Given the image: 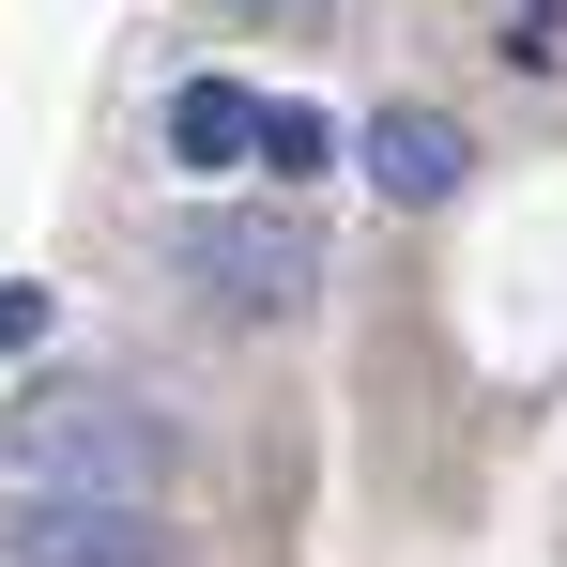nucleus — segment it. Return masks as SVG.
<instances>
[{
  "mask_svg": "<svg viewBox=\"0 0 567 567\" xmlns=\"http://www.w3.org/2000/svg\"><path fill=\"white\" fill-rule=\"evenodd\" d=\"M169 169H261V93L246 78H185L169 93Z\"/></svg>",
  "mask_w": 567,
  "mask_h": 567,
  "instance_id": "obj_5",
  "label": "nucleus"
},
{
  "mask_svg": "<svg viewBox=\"0 0 567 567\" xmlns=\"http://www.w3.org/2000/svg\"><path fill=\"white\" fill-rule=\"evenodd\" d=\"M506 62H522V78H567V0H522V16H506Z\"/></svg>",
  "mask_w": 567,
  "mask_h": 567,
  "instance_id": "obj_7",
  "label": "nucleus"
},
{
  "mask_svg": "<svg viewBox=\"0 0 567 567\" xmlns=\"http://www.w3.org/2000/svg\"><path fill=\"white\" fill-rule=\"evenodd\" d=\"M369 185L399 199V215H430V199H461V169H475V138L445 123V107H369Z\"/></svg>",
  "mask_w": 567,
  "mask_h": 567,
  "instance_id": "obj_4",
  "label": "nucleus"
},
{
  "mask_svg": "<svg viewBox=\"0 0 567 567\" xmlns=\"http://www.w3.org/2000/svg\"><path fill=\"white\" fill-rule=\"evenodd\" d=\"M322 154H338V123H322V107H261V169H277V185H307V169H322Z\"/></svg>",
  "mask_w": 567,
  "mask_h": 567,
  "instance_id": "obj_6",
  "label": "nucleus"
},
{
  "mask_svg": "<svg viewBox=\"0 0 567 567\" xmlns=\"http://www.w3.org/2000/svg\"><path fill=\"white\" fill-rule=\"evenodd\" d=\"M169 277L230 322H291L322 291V230L291 199H199V215H169Z\"/></svg>",
  "mask_w": 567,
  "mask_h": 567,
  "instance_id": "obj_2",
  "label": "nucleus"
},
{
  "mask_svg": "<svg viewBox=\"0 0 567 567\" xmlns=\"http://www.w3.org/2000/svg\"><path fill=\"white\" fill-rule=\"evenodd\" d=\"M47 322H62V291H47V277H0V353H47Z\"/></svg>",
  "mask_w": 567,
  "mask_h": 567,
  "instance_id": "obj_8",
  "label": "nucleus"
},
{
  "mask_svg": "<svg viewBox=\"0 0 567 567\" xmlns=\"http://www.w3.org/2000/svg\"><path fill=\"white\" fill-rule=\"evenodd\" d=\"M0 567H185V537L123 491H0Z\"/></svg>",
  "mask_w": 567,
  "mask_h": 567,
  "instance_id": "obj_3",
  "label": "nucleus"
},
{
  "mask_svg": "<svg viewBox=\"0 0 567 567\" xmlns=\"http://www.w3.org/2000/svg\"><path fill=\"white\" fill-rule=\"evenodd\" d=\"M169 414H138V399H107V383H31L16 414H0V475L16 491H123V506H154L169 491Z\"/></svg>",
  "mask_w": 567,
  "mask_h": 567,
  "instance_id": "obj_1",
  "label": "nucleus"
}]
</instances>
